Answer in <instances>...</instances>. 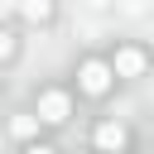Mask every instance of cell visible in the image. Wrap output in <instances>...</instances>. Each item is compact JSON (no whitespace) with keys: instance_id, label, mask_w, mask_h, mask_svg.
I'll return each mask as SVG.
<instances>
[{"instance_id":"1","label":"cell","mask_w":154,"mask_h":154,"mask_svg":"<svg viewBox=\"0 0 154 154\" xmlns=\"http://www.w3.org/2000/svg\"><path fill=\"white\" fill-rule=\"evenodd\" d=\"M111 77H116V67L101 63V58H87V63L77 67V87H82L87 96H106V91H111Z\"/></svg>"},{"instance_id":"2","label":"cell","mask_w":154,"mask_h":154,"mask_svg":"<svg viewBox=\"0 0 154 154\" xmlns=\"http://www.w3.org/2000/svg\"><path fill=\"white\" fill-rule=\"evenodd\" d=\"M38 116H43V125H63V120L72 116L67 91H43V96H38Z\"/></svg>"},{"instance_id":"3","label":"cell","mask_w":154,"mask_h":154,"mask_svg":"<svg viewBox=\"0 0 154 154\" xmlns=\"http://www.w3.org/2000/svg\"><path fill=\"white\" fill-rule=\"evenodd\" d=\"M111 67H116V77H140L149 67V58H144V48H116Z\"/></svg>"},{"instance_id":"4","label":"cell","mask_w":154,"mask_h":154,"mask_svg":"<svg viewBox=\"0 0 154 154\" xmlns=\"http://www.w3.org/2000/svg\"><path fill=\"white\" fill-rule=\"evenodd\" d=\"M101 149H125L130 144V135H125V125H116V120H106V125H96V135H91Z\"/></svg>"},{"instance_id":"5","label":"cell","mask_w":154,"mask_h":154,"mask_svg":"<svg viewBox=\"0 0 154 154\" xmlns=\"http://www.w3.org/2000/svg\"><path fill=\"white\" fill-rule=\"evenodd\" d=\"M19 14L29 24H48L53 19V0H19Z\"/></svg>"},{"instance_id":"6","label":"cell","mask_w":154,"mask_h":154,"mask_svg":"<svg viewBox=\"0 0 154 154\" xmlns=\"http://www.w3.org/2000/svg\"><path fill=\"white\" fill-rule=\"evenodd\" d=\"M38 120H43V116H14V135H19V140H29V135L38 130Z\"/></svg>"},{"instance_id":"7","label":"cell","mask_w":154,"mask_h":154,"mask_svg":"<svg viewBox=\"0 0 154 154\" xmlns=\"http://www.w3.org/2000/svg\"><path fill=\"white\" fill-rule=\"evenodd\" d=\"M5 58H14V38H10L5 29H0V63H5Z\"/></svg>"}]
</instances>
